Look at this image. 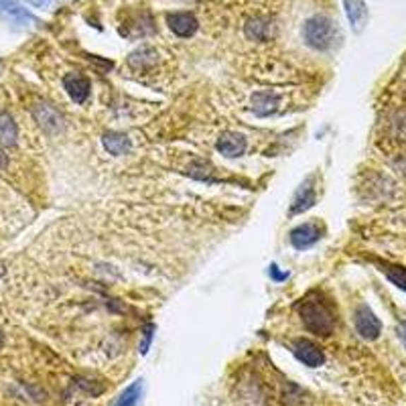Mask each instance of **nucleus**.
I'll return each mask as SVG.
<instances>
[{
  "label": "nucleus",
  "instance_id": "obj_18",
  "mask_svg": "<svg viewBox=\"0 0 406 406\" xmlns=\"http://www.w3.org/2000/svg\"><path fill=\"white\" fill-rule=\"evenodd\" d=\"M141 388H143V384H141V380H136L134 384H130L129 388L118 396V400H116L114 406H136L138 405V398H141Z\"/></svg>",
  "mask_w": 406,
  "mask_h": 406
},
{
  "label": "nucleus",
  "instance_id": "obj_10",
  "mask_svg": "<svg viewBox=\"0 0 406 406\" xmlns=\"http://www.w3.org/2000/svg\"><path fill=\"white\" fill-rule=\"evenodd\" d=\"M167 23L177 37H191L199 29V23L191 13H173L167 16Z\"/></svg>",
  "mask_w": 406,
  "mask_h": 406
},
{
  "label": "nucleus",
  "instance_id": "obj_23",
  "mask_svg": "<svg viewBox=\"0 0 406 406\" xmlns=\"http://www.w3.org/2000/svg\"><path fill=\"white\" fill-rule=\"evenodd\" d=\"M398 338H400V341L405 343L406 347V323L398 325Z\"/></svg>",
  "mask_w": 406,
  "mask_h": 406
},
{
  "label": "nucleus",
  "instance_id": "obj_16",
  "mask_svg": "<svg viewBox=\"0 0 406 406\" xmlns=\"http://www.w3.org/2000/svg\"><path fill=\"white\" fill-rule=\"evenodd\" d=\"M102 143H104V148L114 157H122V155L130 153V148H132L130 138L122 132H106L102 136Z\"/></svg>",
  "mask_w": 406,
  "mask_h": 406
},
{
  "label": "nucleus",
  "instance_id": "obj_3",
  "mask_svg": "<svg viewBox=\"0 0 406 406\" xmlns=\"http://www.w3.org/2000/svg\"><path fill=\"white\" fill-rule=\"evenodd\" d=\"M292 354L307 368H319V366H323L325 362L323 350L315 341L303 340V338L292 341Z\"/></svg>",
  "mask_w": 406,
  "mask_h": 406
},
{
  "label": "nucleus",
  "instance_id": "obj_13",
  "mask_svg": "<svg viewBox=\"0 0 406 406\" xmlns=\"http://www.w3.org/2000/svg\"><path fill=\"white\" fill-rule=\"evenodd\" d=\"M278 106H280V96L275 94V92H256L252 96V110L260 118L275 114L278 110Z\"/></svg>",
  "mask_w": 406,
  "mask_h": 406
},
{
  "label": "nucleus",
  "instance_id": "obj_1",
  "mask_svg": "<svg viewBox=\"0 0 406 406\" xmlns=\"http://www.w3.org/2000/svg\"><path fill=\"white\" fill-rule=\"evenodd\" d=\"M299 315H301V321L305 325V329L315 335H321V338L331 335L335 329V323H338L335 307L331 305V301L325 297L323 292L319 291L309 292L307 297L301 301Z\"/></svg>",
  "mask_w": 406,
  "mask_h": 406
},
{
  "label": "nucleus",
  "instance_id": "obj_24",
  "mask_svg": "<svg viewBox=\"0 0 406 406\" xmlns=\"http://www.w3.org/2000/svg\"><path fill=\"white\" fill-rule=\"evenodd\" d=\"M2 345H4V333L0 331V347H2Z\"/></svg>",
  "mask_w": 406,
  "mask_h": 406
},
{
  "label": "nucleus",
  "instance_id": "obj_21",
  "mask_svg": "<svg viewBox=\"0 0 406 406\" xmlns=\"http://www.w3.org/2000/svg\"><path fill=\"white\" fill-rule=\"evenodd\" d=\"M31 6H37V8H49L55 0H27Z\"/></svg>",
  "mask_w": 406,
  "mask_h": 406
},
{
  "label": "nucleus",
  "instance_id": "obj_20",
  "mask_svg": "<svg viewBox=\"0 0 406 406\" xmlns=\"http://www.w3.org/2000/svg\"><path fill=\"white\" fill-rule=\"evenodd\" d=\"M153 329H155L153 325H148V327L145 329V343L141 345V352H143V354L148 352V345H150V340H153Z\"/></svg>",
  "mask_w": 406,
  "mask_h": 406
},
{
  "label": "nucleus",
  "instance_id": "obj_14",
  "mask_svg": "<svg viewBox=\"0 0 406 406\" xmlns=\"http://www.w3.org/2000/svg\"><path fill=\"white\" fill-rule=\"evenodd\" d=\"M343 6H345V15H347V20L352 23L354 31H362L366 20H368V6H366V2L364 0H343Z\"/></svg>",
  "mask_w": 406,
  "mask_h": 406
},
{
  "label": "nucleus",
  "instance_id": "obj_5",
  "mask_svg": "<svg viewBox=\"0 0 406 406\" xmlns=\"http://www.w3.org/2000/svg\"><path fill=\"white\" fill-rule=\"evenodd\" d=\"M246 138H244V134L240 132H222V136L217 138V143H215V148L227 157V159H236V157H242L244 153H246Z\"/></svg>",
  "mask_w": 406,
  "mask_h": 406
},
{
  "label": "nucleus",
  "instance_id": "obj_7",
  "mask_svg": "<svg viewBox=\"0 0 406 406\" xmlns=\"http://www.w3.org/2000/svg\"><path fill=\"white\" fill-rule=\"evenodd\" d=\"M315 199H317V193H315V187H313V177H307L301 183V187L297 189V193L292 197L289 213L291 215H299L303 211L311 210L315 205Z\"/></svg>",
  "mask_w": 406,
  "mask_h": 406
},
{
  "label": "nucleus",
  "instance_id": "obj_4",
  "mask_svg": "<svg viewBox=\"0 0 406 406\" xmlns=\"http://www.w3.org/2000/svg\"><path fill=\"white\" fill-rule=\"evenodd\" d=\"M354 323H356V331L364 338V340H376L382 331V323L380 319L374 315V311L368 305H359L356 309V317H354Z\"/></svg>",
  "mask_w": 406,
  "mask_h": 406
},
{
  "label": "nucleus",
  "instance_id": "obj_22",
  "mask_svg": "<svg viewBox=\"0 0 406 406\" xmlns=\"http://www.w3.org/2000/svg\"><path fill=\"white\" fill-rule=\"evenodd\" d=\"M270 273H273V276H275L276 280H282V278H287V273H278V266H270Z\"/></svg>",
  "mask_w": 406,
  "mask_h": 406
},
{
  "label": "nucleus",
  "instance_id": "obj_15",
  "mask_svg": "<svg viewBox=\"0 0 406 406\" xmlns=\"http://www.w3.org/2000/svg\"><path fill=\"white\" fill-rule=\"evenodd\" d=\"M159 61V53L153 47H141L129 55V65L134 71H145Z\"/></svg>",
  "mask_w": 406,
  "mask_h": 406
},
{
  "label": "nucleus",
  "instance_id": "obj_12",
  "mask_svg": "<svg viewBox=\"0 0 406 406\" xmlns=\"http://www.w3.org/2000/svg\"><path fill=\"white\" fill-rule=\"evenodd\" d=\"M0 13L8 16L16 25H29V23H39V18L31 15L18 0H0Z\"/></svg>",
  "mask_w": 406,
  "mask_h": 406
},
{
  "label": "nucleus",
  "instance_id": "obj_11",
  "mask_svg": "<svg viewBox=\"0 0 406 406\" xmlns=\"http://www.w3.org/2000/svg\"><path fill=\"white\" fill-rule=\"evenodd\" d=\"M32 114H35L37 122L47 130V132H59V130L64 129V118H61V114L57 112L53 106H49V104L35 106Z\"/></svg>",
  "mask_w": 406,
  "mask_h": 406
},
{
  "label": "nucleus",
  "instance_id": "obj_8",
  "mask_svg": "<svg viewBox=\"0 0 406 406\" xmlns=\"http://www.w3.org/2000/svg\"><path fill=\"white\" fill-rule=\"evenodd\" d=\"M244 32L250 41H268L275 35V23L266 16H254L246 23Z\"/></svg>",
  "mask_w": 406,
  "mask_h": 406
},
{
  "label": "nucleus",
  "instance_id": "obj_6",
  "mask_svg": "<svg viewBox=\"0 0 406 406\" xmlns=\"http://www.w3.org/2000/svg\"><path fill=\"white\" fill-rule=\"evenodd\" d=\"M64 88H65V92H67V96L71 97L76 104H83V102H88V97H90V90H92L90 80H88L85 76H81V73H76V71L65 76Z\"/></svg>",
  "mask_w": 406,
  "mask_h": 406
},
{
  "label": "nucleus",
  "instance_id": "obj_2",
  "mask_svg": "<svg viewBox=\"0 0 406 406\" xmlns=\"http://www.w3.org/2000/svg\"><path fill=\"white\" fill-rule=\"evenodd\" d=\"M303 39L315 51H327L335 43V25L323 15L311 16L303 25Z\"/></svg>",
  "mask_w": 406,
  "mask_h": 406
},
{
  "label": "nucleus",
  "instance_id": "obj_19",
  "mask_svg": "<svg viewBox=\"0 0 406 406\" xmlns=\"http://www.w3.org/2000/svg\"><path fill=\"white\" fill-rule=\"evenodd\" d=\"M382 270L386 273V276H388L398 289L406 291V268H400V266H384Z\"/></svg>",
  "mask_w": 406,
  "mask_h": 406
},
{
  "label": "nucleus",
  "instance_id": "obj_9",
  "mask_svg": "<svg viewBox=\"0 0 406 406\" xmlns=\"http://www.w3.org/2000/svg\"><path fill=\"white\" fill-rule=\"evenodd\" d=\"M321 238V229L317 224H301L291 232V244L297 250H305L315 242H319Z\"/></svg>",
  "mask_w": 406,
  "mask_h": 406
},
{
  "label": "nucleus",
  "instance_id": "obj_17",
  "mask_svg": "<svg viewBox=\"0 0 406 406\" xmlns=\"http://www.w3.org/2000/svg\"><path fill=\"white\" fill-rule=\"evenodd\" d=\"M18 138V129L13 116L6 112H0V145L2 146H15Z\"/></svg>",
  "mask_w": 406,
  "mask_h": 406
}]
</instances>
